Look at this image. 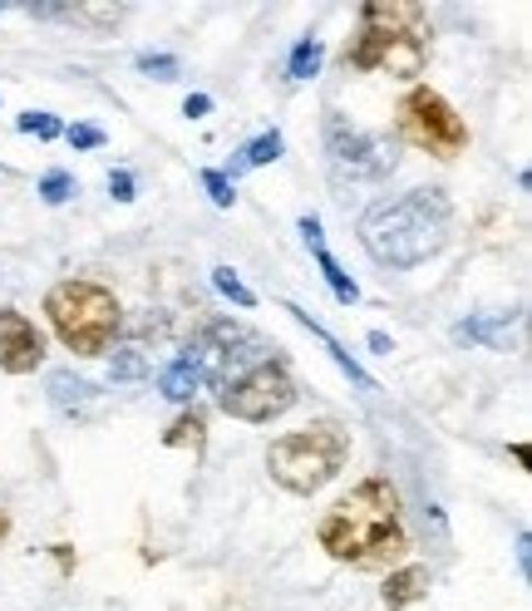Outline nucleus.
<instances>
[{
  "label": "nucleus",
  "instance_id": "1",
  "mask_svg": "<svg viewBox=\"0 0 532 611\" xmlns=\"http://www.w3.org/2000/svg\"><path fill=\"white\" fill-rule=\"evenodd\" d=\"M453 207L439 187H409L400 197H380L360 217V246L380 266L409 272L449 246Z\"/></svg>",
  "mask_w": 532,
  "mask_h": 611
},
{
  "label": "nucleus",
  "instance_id": "2",
  "mask_svg": "<svg viewBox=\"0 0 532 611\" xmlns=\"http://www.w3.org/2000/svg\"><path fill=\"white\" fill-rule=\"evenodd\" d=\"M315 538H321V547L335 562H350V567H384V562H394L404 552L394 488L384 479H365L340 503H331Z\"/></svg>",
  "mask_w": 532,
  "mask_h": 611
},
{
  "label": "nucleus",
  "instance_id": "3",
  "mask_svg": "<svg viewBox=\"0 0 532 611\" xmlns=\"http://www.w3.org/2000/svg\"><path fill=\"white\" fill-rule=\"evenodd\" d=\"M45 311H49V321H55L59 341L74 355H104L108 345L118 341V325H124L114 291H104L99 281H74V276L49 286Z\"/></svg>",
  "mask_w": 532,
  "mask_h": 611
},
{
  "label": "nucleus",
  "instance_id": "4",
  "mask_svg": "<svg viewBox=\"0 0 532 611\" xmlns=\"http://www.w3.org/2000/svg\"><path fill=\"white\" fill-rule=\"evenodd\" d=\"M345 459H350V434H345L340 424H311V429H296L266 449L271 479L291 493L325 488V483L345 469Z\"/></svg>",
  "mask_w": 532,
  "mask_h": 611
},
{
  "label": "nucleus",
  "instance_id": "5",
  "mask_svg": "<svg viewBox=\"0 0 532 611\" xmlns=\"http://www.w3.org/2000/svg\"><path fill=\"white\" fill-rule=\"evenodd\" d=\"M325 158H331L335 177H350V183H384L400 163L394 143H384L370 128L345 124L340 114L325 118Z\"/></svg>",
  "mask_w": 532,
  "mask_h": 611
},
{
  "label": "nucleus",
  "instance_id": "6",
  "mask_svg": "<svg viewBox=\"0 0 532 611\" xmlns=\"http://www.w3.org/2000/svg\"><path fill=\"white\" fill-rule=\"evenodd\" d=\"M400 128L409 143L429 148L433 158H459L463 143H469V128H463V118L453 114V104L439 94V89H409L400 104Z\"/></svg>",
  "mask_w": 532,
  "mask_h": 611
},
{
  "label": "nucleus",
  "instance_id": "7",
  "mask_svg": "<svg viewBox=\"0 0 532 611\" xmlns=\"http://www.w3.org/2000/svg\"><path fill=\"white\" fill-rule=\"evenodd\" d=\"M345 65L355 69H390V74L409 79L424 69V39L419 35H390V30H360L350 49H345Z\"/></svg>",
  "mask_w": 532,
  "mask_h": 611
},
{
  "label": "nucleus",
  "instance_id": "8",
  "mask_svg": "<svg viewBox=\"0 0 532 611\" xmlns=\"http://www.w3.org/2000/svg\"><path fill=\"white\" fill-rule=\"evenodd\" d=\"M39 360H45V335L35 331V321L0 306V370L30 374L39 370Z\"/></svg>",
  "mask_w": 532,
  "mask_h": 611
},
{
  "label": "nucleus",
  "instance_id": "9",
  "mask_svg": "<svg viewBox=\"0 0 532 611\" xmlns=\"http://www.w3.org/2000/svg\"><path fill=\"white\" fill-rule=\"evenodd\" d=\"M207 384V365H203V350L197 345H187V350H177L173 360L158 370V394L173 404H187L197 390Z\"/></svg>",
  "mask_w": 532,
  "mask_h": 611
},
{
  "label": "nucleus",
  "instance_id": "10",
  "mask_svg": "<svg viewBox=\"0 0 532 611\" xmlns=\"http://www.w3.org/2000/svg\"><path fill=\"white\" fill-rule=\"evenodd\" d=\"M301 237H305V246H311V256H315V266H321V276H325V286H331L335 301H340V306H355V301H360V286L350 281V272H340V262H335V256L325 252L321 217H315V212H305V217H301Z\"/></svg>",
  "mask_w": 532,
  "mask_h": 611
},
{
  "label": "nucleus",
  "instance_id": "11",
  "mask_svg": "<svg viewBox=\"0 0 532 611\" xmlns=\"http://www.w3.org/2000/svg\"><path fill=\"white\" fill-rule=\"evenodd\" d=\"M281 311H291V315H296V321H301V325H305V331H311V335H315V341H321V345H325V350H331V360H335V365H340V370H345V374H350V384H355V390H360V394H374V390H380V384H374V380H370V374H365V370H360V360H355V355H350V350H340V345H335V341H331V331H325V325H321V321H311V311H301V306H296V301H286V306H281Z\"/></svg>",
  "mask_w": 532,
  "mask_h": 611
},
{
  "label": "nucleus",
  "instance_id": "12",
  "mask_svg": "<svg viewBox=\"0 0 532 611\" xmlns=\"http://www.w3.org/2000/svg\"><path fill=\"white\" fill-rule=\"evenodd\" d=\"M360 20L370 30H390V35H424V10L419 5H384V0H374V5L360 10Z\"/></svg>",
  "mask_w": 532,
  "mask_h": 611
},
{
  "label": "nucleus",
  "instance_id": "13",
  "mask_svg": "<svg viewBox=\"0 0 532 611\" xmlns=\"http://www.w3.org/2000/svg\"><path fill=\"white\" fill-rule=\"evenodd\" d=\"M522 311H498V315H473V321H463L459 341H473V345H488V350H502L508 345V325H518Z\"/></svg>",
  "mask_w": 532,
  "mask_h": 611
},
{
  "label": "nucleus",
  "instance_id": "14",
  "mask_svg": "<svg viewBox=\"0 0 532 611\" xmlns=\"http://www.w3.org/2000/svg\"><path fill=\"white\" fill-rule=\"evenodd\" d=\"M429 567H400V572H390V581H384V607L390 611H404V607H414L419 597H429Z\"/></svg>",
  "mask_w": 532,
  "mask_h": 611
},
{
  "label": "nucleus",
  "instance_id": "15",
  "mask_svg": "<svg viewBox=\"0 0 532 611\" xmlns=\"http://www.w3.org/2000/svg\"><path fill=\"white\" fill-rule=\"evenodd\" d=\"M49 404L65 414H84L94 404V384L79 380L74 370H49Z\"/></svg>",
  "mask_w": 532,
  "mask_h": 611
},
{
  "label": "nucleus",
  "instance_id": "16",
  "mask_svg": "<svg viewBox=\"0 0 532 611\" xmlns=\"http://www.w3.org/2000/svg\"><path fill=\"white\" fill-rule=\"evenodd\" d=\"M276 158H281V128H266V134H256L252 143H246L242 153L232 158V168H227V177L246 173V168H266V163H276Z\"/></svg>",
  "mask_w": 532,
  "mask_h": 611
},
{
  "label": "nucleus",
  "instance_id": "17",
  "mask_svg": "<svg viewBox=\"0 0 532 611\" xmlns=\"http://www.w3.org/2000/svg\"><path fill=\"white\" fill-rule=\"evenodd\" d=\"M321 59H325V45H321V39H311V35H305L301 45L291 49V59H286V74H291L296 84H305V79H315V74H321Z\"/></svg>",
  "mask_w": 532,
  "mask_h": 611
},
{
  "label": "nucleus",
  "instance_id": "18",
  "mask_svg": "<svg viewBox=\"0 0 532 611\" xmlns=\"http://www.w3.org/2000/svg\"><path fill=\"white\" fill-rule=\"evenodd\" d=\"M212 286H217V291L227 296V301H236V306H242V311H252V306H256L252 286H246L242 276L232 272V266H212Z\"/></svg>",
  "mask_w": 532,
  "mask_h": 611
},
{
  "label": "nucleus",
  "instance_id": "19",
  "mask_svg": "<svg viewBox=\"0 0 532 611\" xmlns=\"http://www.w3.org/2000/svg\"><path fill=\"white\" fill-rule=\"evenodd\" d=\"M143 370H148L143 345H118L114 360H108V374H114V380H138Z\"/></svg>",
  "mask_w": 532,
  "mask_h": 611
},
{
  "label": "nucleus",
  "instance_id": "20",
  "mask_svg": "<svg viewBox=\"0 0 532 611\" xmlns=\"http://www.w3.org/2000/svg\"><path fill=\"white\" fill-rule=\"evenodd\" d=\"M203 429H207L203 414L193 410V414H183V419L163 434V443H167V449H187V443H193V449H203Z\"/></svg>",
  "mask_w": 532,
  "mask_h": 611
},
{
  "label": "nucleus",
  "instance_id": "21",
  "mask_svg": "<svg viewBox=\"0 0 532 611\" xmlns=\"http://www.w3.org/2000/svg\"><path fill=\"white\" fill-rule=\"evenodd\" d=\"M134 65H138V74L158 79V84H173V79L183 74V65H177V55H153V49H148V55H138Z\"/></svg>",
  "mask_w": 532,
  "mask_h": 611
},
{
  "label": "nucleus",
  "instance_id": "22",
  "mask_svg": "<svg viewBox=\"0 0 532 611\" xmlns=\"http://www.w3.org/2000/svg\"><path fill=\"white\" fill-rule=\"evenodd\" d=\"M79 193V183H74V177H69L65 173V168H49V173L45 177H39V197H45V203L49 207H59V203H69V197H74Z\"/></svg>",
  "mask_w": 532,
  "mask_h": 611
},
{
  "label": "nucleus",
  "instance_id": "23",
  "mask_svg": "<svg viewBox=\"0 0 532 611\" xmlns=\"http://www.w3.org/2000/svg\"><path fill=\"white\" fill-rule=\"evenodd\" d=\"M203 187H207V197H212V207H232L236 203V187H232V177H227L222 168H203Z\"/></svg>",
  "mask_w": 532,
  "mask_h": 611
},
{
  "label": "nucleus",
  "instance_id": "24",
  "mask_svg": "<svg viewBox=\"0 0 532 611\" xmlns=\"http://www.w3.org/2000/svg\"><path fill=\"white\" fill-rule=\"evenodd\" d=\"M15 128H20V134H35V138H59V134H65L55 114H35V108H30V114H20Z\"/></svg>",
  "mask_w": 532,
  "mask_h": 611
},
{
  "label": "nucleus",
  "instance_id": "25",
  "mask_svg": "<svg viewBox=\"0 0 532 611\" xmlns=\"http://www.w3.org/2000/svg\"><path fill=\"white\" fill-rule=\"evenodd\" d=\"M108 197H114V203H134V173H128V168H114V173H108Z\"/></svg>",
  "mask_w": 532,
  "mask_h": 611
},
{
  "label": "nucleus",
  "instance_id": "26",
  "mask_svg": "<svg viewBox=\"0 0 532 611\" xmlns=\"http://www.w3.org/2000/svg\"><path fill=\"white\" fill-rule=\"evenodd\" d=\"M65 138H69V148H99V143H104V128L74 124V128H65Z\"/></svg>",
  "mask_w": 532,
  "mask_h": 611
},
{
  "label": "nucleus",
  "instance_id": "27",
  "mask_svg": "<svg viewBox=\"0 0 532 611\" xmlns=\"http://www.w3.org/2000/svg\"><path fill=\"white\" fill-rule=\"evenodd\" d=\"M183 114L187 118H207V114H212V99H207V94H187L183 99Z\"/></svg>",
  "mask_w": 532,
  "mask_h": 611
},
{
  "label": "nucleus",
  "instance_id": "28",
  "mask_svg": "<svg viewBox=\"0 0 532 611\" xmlns=\"http://www.w3.org/2000/svg\"><path fill=\"white\" fill-rule=\"evenodd\" d=\"M528 557H532V538L528 532H518V572L528 577Z\"/></svg>",
  "mask_w": 532,
  "mask_h": 611
},
{
  "label": "nucleus",
  "instance_id": "29",
  "mask_svg": "<svg viewBox=\"0 0 532 611\" xmlns=\"http://www.w3.org/2000/svg\"><path fill=\"white\" fill-rule=\"evenodd\" d=\"M370 350H374V355H390V350H394V341H390L384 331H370Z\"/></svg>",
  "mask_w": 532,
  "mask_h": 611
},
{
  "label": "nucleus",
  "instance_id": "30",
  "mask_svg": "<svg viewBox=\"0 0 532 611\" xmlns=\"http://www.w3.org/2000/svg\"><path fill=\"white\" fill-rule=\"evenodd\" d=\"M0 538H5V518H0Z\"/></svg>",
  "mask_w": 532,
  "mask_h": 611
}]
</instances>
